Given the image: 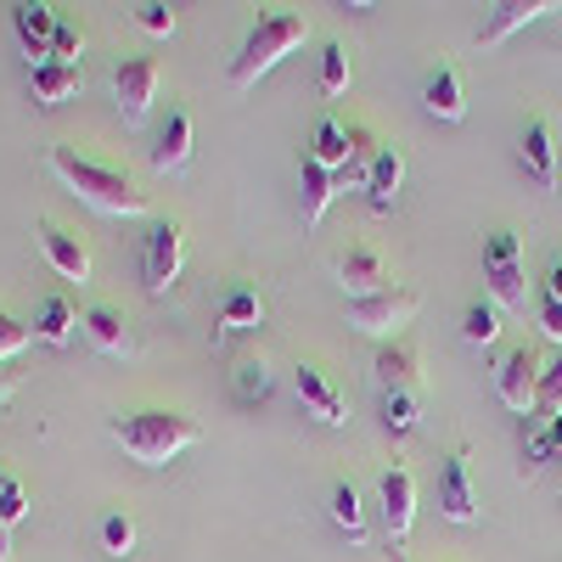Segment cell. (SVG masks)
Masks as SVG:
<instances>
[{
	"label": "cell",
	"mask_w": 562,
	"mask_h": 562,
	"mask_svg": "<svg viewBox=\"0 0 562 562\" xmlns=\"http://www.w3.org/2000/svg\"><path fill=\"white\" fill-rule=\"evenodd\" d=\"M495 394H501L506 411H524V416L540 405V355H535L529 344L506 349V355L495 360Z\"/></svg>",
	"instance_id": "52a82bcc"
},
{
	"label": "cell",
	"mask_w": 562,
	"mask_h": 562,
	"mask_svg": "<svg viewBox=\"0 0 562 562\" xmlns=\"http://www.w3.org/2000/svg\"><path fill=\"white\" fill-rule=\"evenodd\" d=\"M439 512L450 524H473L479 518V495H473V461L467 450H450L439 467Z\"/></svg>",
	"instance_id": "9c48e42d"
},
{
	"label": "cell",
	"mask_w": 562,
	"mask_h": 562,
	"mask_svg": "<svg viewBox=\"0 0 562 562\" xmlns=\"http://www.w3.org/2000/svg\"><path fill=\"white\" fill-rule=\"evenodd\" d=\"M383 518H389V535H394V546L411 535V524H416V479H411V467H389L383 473Z\"/></svg>",
	"instance_id": "4fadbf2b"
},
{
	"label": "cell",
	"mask_w": 562,
	"mask_h": 562,
	"mask_svg": "<svg viewBox=\"0 0 562 562\" xmlns=\"http://www.w3.org/2000/svg\"><path fill=\"white\" fill-rule=\"evenodd\" d=\"M135 23L147 29V34H175V7H164V0H140Z\"/></svg>",
	"instance_id": "8d00e7d4"
},
{
	"label": "cell",
	"mask_w": 562,
	"mask_h": 562,
	"mask_svg": "<svg viewBox=\"0 0 562 562\" xmlns=\"http://www.w3.org/2000/svg\"><path fill=\"white\" fill-rule=\"evenodd\" d=\"M540 326H546V338L562 344V299H546L540 293Z\"/></svg>",
	"instance_id": "f35d334b"
},
{
	"label": "cell",
	"mask_w": 562,
	"mask_h": 562,
	"mask_svg": "<svg viewBox=\"0 0 562 562\" xmlns=\"http://www.w3.org/2000/svg\"><path fill=\"white\" fill-rule=\"evenodd\" d=\"M304 40H310V18H304V12H270V18H259L254 34L243 40V52L231 57V85H237V90L259 85L281 57L299 52Z\"/></svg>",
	"instance_id": "3957f363"
},
{
	"label": "cell",
	"mask_w": 562,
	"mask_h": 562,
	"mask_svg": "<svg viewBox=\"0 0 562 562\" xmlns=\"http://www.w3.org/2000/svg\"><path fill=\"white\" fill-rule=\"evenodd\" d=\"M198 439H203V428L186 411H135V416L113 422V445H124V456L140 461V467H169Z\"/></svg>",
	"instance_id": "7a4b0ae2"
},
{
	"label": "cell",
	"mask_w": 562,
	"mask_h": 562,
	"mask_svg": "<svg viewBox=\"0 0 562 562\" xmlns=\"http://www.w3.org/2000/svg\"><path fill=\"white\" fill-rule=\"evenodd\" d=\"M333 524H338L355 546L366 540V506H360V490H355V484H338V490H333Z\"/></svg>",
	"instance_id": "f546056e"
},
{
	"label": "cell",
	"mask_w": 562,
	"mask_h": 562,
	"mask_svg": "<svg viewBox=\"0 0 562 562\" xmlns=\"http://www.w3.org/2000/svg\"><path fill=\"white\" fill-rule=\"evenodd\" d=\"M338 281L349 288V299H371V293H389V265L378 248H366V243H349L338 254Z\"/></svg>",
	"instance_id": "8fae6325"
},
{
	"label": "cell",
	"mask_w": 562,
	"mask_h": 562,
	"mask_svg": "<svg viewBox=\"0 0 562 562\" xmlns=\"http://www.w3.org/2000/svg\"><path fill=\"white\" fill-rule=\"evenodd\" d=\"M79 85H85V74L74 63H40V68H29V90H34L40 108H63L68 97H79Z\"/></svg>",
	"instance_id": "44dd1931"
},
{
	"label": "cell",
	"mask_w": 562,
	"mask_h": 562,
	"mask_svg": "<svg viewBox=\"0 0 562 562\" xmlns=\"http://www.w3.org/2000/svg\"><path fill=\"white\" fill-rule=\"evenodd\" d=\"M102 551L108 557H130L135 551V518L130 512H108L102 518Z\"/></svg>",
	"instance_id": "d6a6232c"
},
{
	"label": "cell",
	"mask_w": 562,
	"mask_h": 562,
	"mask_svg": "<svg viewBox=\"0 0 562 562\" xmlns=\"http://www.w3.org/2000/svg\"><path fill=\"white\" fill-rule=\"evenodd\" d=\"M265 321V304L254 288H231L225 293V310H220V333H248V326Z\"/></svg>",
	"instance_id": "83f0119b"
},
{
	"label": "cell",
	"mask_w": 562,
	"mask_h": 562,
	"mask_svg": "<svg viewBox=\"0 0 562 562\" xmlns=\"http://www.w3.org/2000/svg\"><path fill=\"white\" fill-rule=\"evenodd\" d=\"M400 180H405L400 147H378V153H371V164H366V192H371V203H378V209H394Z\"/></svg>",
	"instance_id": "603a6c76"
},
{
	"label": "cell",
	"mask_w": 562,
	"mask_h": 562,
	"mask_svg": "<svg viewBox=\"0 0 562 562\" xmlns=\"http://www.w3.org/2000/svg\"><path fill=\"white\" fill-rule=\"evenodd\" d=\"M333 198H338V175L304 153V164H299V209H304V225H321L326 209H333Z\"/></svg>",
	"instance_id": "e0dca14e"
},
{
	"label": "cell",
	"mask_w": 562,
	"mask_h": 562,
	"mask_svg": "<svg viewBox=\"0 0 562 562\" xmlns=\"http://www.w3.org/2000/svg\"><path fill=\"white\" fill-rule=\"evenodd\" d=\"M310 158H315V164H326L333 175H344V169L355 164V135H349V124H344L338 113H321V119H315Z\"/></svg>",
	"instance_id": "9a60e30c"
},
{
	"label": "cell",
	"mask_w": 562,
	"mask_h": 562,
	"mask_svg": "<svg viewBox=\"0 0 562 562\" xmlns=\"http://www.w3.org/2000/svg\"><path fill=\"white\" fill-rule=\"evenodd\" d=\"M299 400H304V411L315 416V422H326V428H344L349 422V405H344V394L333 389V378H326L321 366H299Z\"/></svg>",
	"instance_id": "7c38bea8"
},
{
	"label": "cell",
	"mask_w": 562,
	"mask_h": 562,
	"mask_svg": "<svg viewBox=\"0 0 562 562\" xmlns=\"http://www.w3.org/2000/svg\"><path fill=\"white\" fill-rule=\"evenodd\" d=\"M389 562H411V557H405V551H400V546H394V551H389Z\"/></svg>",
	"instance_id": "b9f144b4"
},
{
	"label": "cell",
	"mask_w": 562,
	"mask_h": 562,
	"mask_svg": "<svg viewBox=\"0 0 562 562\" xmlns=\"http://www.w3.org/2000/svg\"><path fill=\"white\" fill-rule=\"evenodd\" d=\"M40 254H45V265H52L63 281H79V288L90 281V248H85L79 231H68V225L52 220V225L40 231Z\"/></svg>",
	"instance_id": "30bf717a"
},
{
	"label": "cell",
	"mask_w": 562,
	"mask_h": 562,
	"mask_svg": "<svg viewBox=\"0 0 562 562\" xmlns=\"http://www.w3.org/2000/svg\"><path fill=\"white\" fill-rule=\"evenodd\" d=\"M383 428H389L394 439H405V434L422 428V400H416V389H383Z\"/></svg>",
	"instance_id": "484cf974"
},
{
	"label": "cell",
	"mask_w": 562,
	"mask_h": 562,
	"mask_svg": "<svg viewBox=\"0 0 562 562\" xmlns=\"http://www.w3.org/2000/svg\"><path fill=\"white\" fill-rule=\"evenodd\" d=\"M0 562H12V529L0 524Z\"/></svg>",
	"instance_id": "60d3db41"
},
{
	"label": "cell",
	"mask_w": 562,
	"mask_h": 562,
	"mask_svg": "<svg viewBox=\"0 0 562 562\" xmlns=\"http://www.w3.org/2000/svg\"><path fill=\"white\" fill-rule=\"evenodd\" d=\"M484 281H490L495 304H506V310H529L524 237H518L512 225H501V231H490V237H484Z\"/></svg>",
	"instance_id": "277c9868"
},
{
	"label": "cell",
	"mask_w": 562,
	"mask_h": 562,
	"mask_svg": "<svg viewBox=\"0 0 562 562\" xmlns=\"http://www.w3.org/2000/svg\"><path fill=\"white\" fill-rule=\"evenodd\" d=\"M158 85H164V68H158L153 57H124V63L113 68V102H119L124 124H140V119L153 113Z\"/></svg>",
	"instance_id": "8992f818"
},
{
	"label": "cell",
	"mask_w": 562,
	"mask_h": 562,
	"mask_svg": "<svg viewBox=\"0 0 562 562\" xmlns=\"http://www.w3.org/2000/svg\"><path fill=\"white\" fill-rule=\"evenodd\" d=\"M186 164H192V113L175 108V113L164 119V130H158L153 169H158V175H175V169H186Z\"/></svg>",
	"instance_id": "ac0fdd59"
},
{
	"label": "cell",
	"mask_w": 562,
	"mask_h": 562,
	"mask_svg": "<svg viewBox=\"0 0 562 562\" xmlns=\"http://www.w3.org/2000/svg\"><path fill=\"white\" fill-rule=\"evenodd\" d=\"M546 299H562V254L546 265Z\"/></svg>",
	"instance_id": "ab89813d"
},
{
	"label": "cell",
	"mask_w": 562,
	"mask_h": 562,
	"mask_svg": "<svg viewBox=\"0 0 562 562\" xmlns=\"http://www.w3.org/2000/svg\"><path fill=\"white\" fill-rule=\"evenodd\" d=\"M540 405H546V416H562V349H557V360L540 371Z\"/></svg>",
	"instance_id": "74e56055"
},
{
	"label": "cell",
	"mask_w": 562,
	"mask_h": 562,
	"mask_svg": "<svg viewBox=\"0 0 562 562\" xmlns=\"http://www.w3.org/2000/svg\"><path fill=\"white\" fill-rule=\"evenodd\" d=\"M422 310V293L411 288H389V293H371V299H349V326L371 338H394L400 326H411Z\"/></svg>",
	"instance_id": "5b68a950"
},
{
	"label": "cell",
	"mask_w": 562,
	"mask_h": 562,
	"mask_svg": "<svg viewBox=\"0 0 562 562\" xmlns=\"http://www.w3.org/2000/svg\"><path fill=\"white\" fill-rule=\"evenodd\" d=\"M349 52L344 45H326V57H321V97H344L349 90Z\"/></svg>",
	"instance_id": "1f68e13d"
},
{
	"label": "cell",
	"mask_w": 562,
	"mask_h": 562,
	"mask_svg": "<svg viewBox=\"0 0 562 562\" xmlns=\"http://www.w3.org/2000/svg\"><path fill=\"white\" fill-rule=\"evenodd\" d=\"M461 338H467V344H479V349H490V344L501 338V304H495V299H473V304H467V315H461Z\"/></svg>",
	"instance_id": "4316f807"
},
{
	"label": "cell",
	"mask_w": 562,
	"mask_h": 562,
	"mask_svg": "<svg viewBox=\"0 0 562 562\" xmlns=\"http://www.w3.org/2000/svg\"><path fill=\"white\" fill-rule=\"evenodd\" d=\"M422 108H428L434 119H445V124H456L467 113V90H461V74L450 63H439L428 79H422Z\"/></svg>",
	"instance_id": "d6986e66"
},
{
	"label": "cell",
	"mask_w": 562,
	"mask_h": 562,
	"mask_svg": "<svg viewBox=\"0 0 562 562\" xmlns=\"http://www.w3.org/2000/svg\"><path fill=\"white\" fill-rule=\"evenodd\" d=\"M79 326L90 333V344H97L102 355H124L130 349V333H124V315L113 310V304H90L85 315H79Z\"/></svg>",
	"instance_id": "d4e9b609"
},
{
	"label": "cell",
	"mask_w": 562,
	"mask_h": 562,
	"mask_svg": "<svg viewBox=\"0 0 562 562\" xmlns=\"http://www.w3.org/2000/svg\"><path fill=\"white\" fill-rule=\"evenodd\" d=\"M0 400H7V366H0Z\"/></svg>",
	"instance_id": "7bdbcfd3"
},
{
	"label": "cell",
	"mask_w": 562,
	"mask_h": 562,
	"mask_svg": "<svg viewBox=\"0 0 562 562\" xmlns=\"http://www.w3.org/2000/svg\"><path fill=\"white\" fill-rule=\"evenodd\" d=\"M378 378L389 383V389H422V344L416 338H389L383 349H378Z\"/></svg>",
	"instance_id": "2e32d148"
},
{
	"label": "cell",
	"mask_w": 562,
	"mask_h": 562,
	"mask_svg": "<svg viewBox=\"0 0 562 562\" xmlns=\"http://www.w3.org/2000/svg\"><path fill=\"white\" fill-rule=\"evenodd\" d=\"M74 326H79V315H74V299H63V293L40 299V315H34V338H40V344L68 349V344H74Z\"/></svg>",
	"instance_id": "cb8c5ba5"
},
{
	"label": "cell",
	"mask_w": 562,
	"mask_h": 562,
	"mask_svg": "<svg viewBox=\"0 0 562 562\" xmlns=\"http://www.w3.org/2000/svg\"><path fill=\"white\" fill-rule=\"evenodd\" d=\"M45 164H52V175L68 186V192L90 209H102V214H147V192L113 164L102 158H90V153H74V147H52L45 153Z\"/></svg>",
	"instance_id": "6da1fadb"
},
{
	"label": "cell",
	"mask_w": 562,
	"mask_h": 562,
	"mask_svg": "<svg viewBox=\"0 0 562 562\" xmlns=\"http://www.w3.org/2000/svg\"><path fill=\"white\" fill-rule=\"evenodd\" d=\"M29 518V495H23V484L12 479V473H0V524H23Z\"/></svg>",
	"instance_id": "e575fe53"
},
{
	"label": "cell",
	"mask_w": 562,
	"mask_h": 562,
	"mask_svg": "<svg viewBox=\"0 0 562 562\" xmlns=\"http://www.w3.org/2000/svg\"><path fill=\"white\" fill-rule=\"evenodd\" d=\"M29 338H34V326H23L12 310H0V366H7L12 355H23V349H29Z\"/></svg>",
	"instance_id": "836d02e7"
},
{
	"label": "cell",
	"mask_w": 562,
	"mask_h": 562,
	"mask_svg": "<svg viewBox=\"0 0 562 562\" xmlns=\"http://www.w3.org/2000/svg\"><path fill=\"white\" fill-rule=\"evenodd\" d=\"M557 456H562V416H546L540 428L524 439V473H535V467H546Z\"/></svg>",
	"instance_id": "f1b7e54d"
},
{
	"label": "cell",
	"mask_w": 562,
	"mask_h": 562,
	"mask_svg": "<svg viewBox=\"0 0 562 562\" xmlns=\"http://www.w3.org/2000/svg\"><path fill=\"white\" fill-rule=\"evenodd\" d=\"M79 52H85V29L79 23H57V40H52V63H74L79 68Z\"/></svg>",
	"instance_id": "d590c367"
},
{
	"label": "cell",
	"mask_w": 562,
	"mask_h": 562,
	"mask_svg": "<svg viewBox=\"0 0 562 562\" xmlns=\"http://www.w3.org/2000/svg\"><path fill=\"white\" fill-rule=\"evenodd\" d=\"M180 259H186V225L180 220H158L147 231V254H140V276H147L153 293H169L175 288Z\"/></svg>",
	"instance_id": "ba28073f"
},
{
	"label": "cell",
	"mask_w": 562,
	"mask_h": 562,
	"mask_svg": "<svg viewBox=\"0 0 562 562\" xmlns=\"http://www.w3.org/2000/svg\"><path fill=\"white\" fill-rule=\"evenodd\" d=\"M518 158H524V169L535 175V186H546V192H551V186H557V140H551V124H546V119H529Z\"/></svg>",
	"instance_id": "7402d4cb"
},
{
	"label": "cell",
	"mask_w": 562,
	"mask_h": 562,
	"mask_svg": "<svg viewBox=\"0 0 562 562\" xmlns=\"http://www.w3.org/2000/svg\"><path fill=\"white\" fill-rule=\"evenodd\" d=\"M270 360L259 355V360H237V394L248 400V405H259V400H270Z\"/></svg>",
	"instance_id": "4dcf8cb0"
},
{
	"label": "cell",
	"mask_w": 562,
	"mask_h": 562,
	"mask_svg": "<svg viewBox=\"0 0 562 562\" xmlns=\"http://www.w3.org/2000/svg\"><path fill=\"white\" fill-rule=\"evenodd\" d=\"M12 23H18V40H23V52L40 63H52V40H57V12L52 7H12Z\"/></svg>",
	"instance_id": "ffe728a7"
},
{
	"label": "cell",
	"mask_w": 562,
	"mask_h": 562,
	"mask_svg": "<svg viewBox=\"0 0 562 562\" xmlns=\"http://www.w3.org/2000/svg\"><path fill=\"white\" fill-rule=\"evenodd\" d=\"M546 12H562V7H557V0H501V7H490V18H484V29H479V45H501L506 34L529 29V23L546 18Z\"/></svg>",
	"instance_id": "5bb4252c"
}]
</instances>
